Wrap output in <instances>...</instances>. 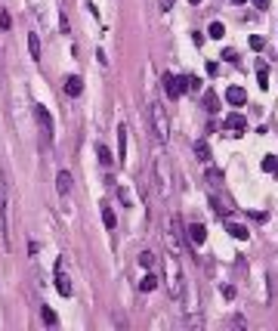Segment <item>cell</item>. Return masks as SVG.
<instances>
[{
    "label": "cell",
    "mask_w": 278,
    "mask_h": 331,
    "mask_svg": "<svg viewBox=\"0 0 278 331\" xmlns=\"http://www.w3.org/2000/svg\"><path fill=\"white\" fill-rule=\"evenodd\" d=\"M148 124H152V136L158 146H164L170 140V118H167V109L161 102H152L148 106Z\"/></svg>",
    "instance_id": "1"
},
{
    "label": "cell",
    "mask_w": 278,
    "mask_h": 331,
    "mask_svg": "<svg viewBox=\"0 0 278 331\" xmlns=\"http://www.w3.org/2000/svg\"><path fill=\"white\" fill-rule=\"evenodd\" d=\"M164 282H167V294L173 300H179L185 279H182V269L176 266V254H164Z\"/></svg>",
    "instance_id": "2"
},
{
    "label": "cell",
    "mask_w": 278,
    "mask_h": 331,
    "mask_svg": "<svg viewBox=\"0 0 278 331\" xmlns=\"http://www.w3.org/2000/svg\"><path fill=\"white\" fill-rule=\"evenodd\" d=\"M152 189L158 192L161 198L170 192V161H167L164 155H158L155 164H152Z\"/></svg>",
    "instance_id": "3"
},
{
    "label": "cell",
    "mask_w": 278,
    "mask_h": 331,
    "mask_svg": "<svg viewBox=\"0 0 278 331\" xmlns=\"http://www.w3.org/2000/svg\"><path fill=\"white\" fill-rule=\"evenodd\" d=\"M164 93L170 96V99H179L182 93H185V84H182V77H176V74H164Z\"/></svg>",
    "instance_id": "4"
},
{
    "label": "cell",
    "mask_w": 278,
    "mask_h": 331,
    "mask_svg": "<svg viewBox=\"0 0 278 331\" xmlns=\"http://www.w3.org/2000/svg\"><path fill=\"white\" fill-rule=\"evenodd\" d=\"M34 118H37V127L43 133V140H50V136H53V118H50V111H46L43 106H34Z\"/></svg>",
    "instance_id": "5"
},
{
    "label": "cell",
    "mask_w": 278,
    "mask_h": 331,
    "mask_svg": "<svg viewBox=\"0 0 278 331\" xmlns=\"http://www.w3.org/2000/svg\"><path fill=\"white\" fill-rule=\"evenodd\" d=\"M226 130H229L232 136H244V130H247V118L241 115V111H232V115L226 118Z\"/></svg>",
    "instance_id": "6"
},
{
    "label": "cell",
    "mask_w": 278,
    "mask_h": 331,
    "mask_svg": "<svg viewBox=\"0 0 278 331\" xmlns=\"http://www.w3.org/2000/svg\"><path fill=\"white\" fill-rule=\"evenodd\" d=\"M56 291H59L62 297H71V282H68V276L62 272V266H56Z\"/></svg>",
    "instance_id": "7"
},
{
    "label": "cell",
    "mask_w": 278,
    "mask_h": 331,
    "mask_svg": "<svg viewBox=\"0 0 278 331\" xmlns=\"http://www.w3.org/2000/svg\"><path fill=\"white\" fill-rule=\"evenodd\" d=\"M56 192H59V195H68V192H71V174H68V170H59V174H56Z\"/></svg>",
    "instance_id": "8"
},
{
    "label": "cell",
    "mask_w": 278,
    "mask_h": 331,
    "mask_svg": "<svg viewBox=\"0 0 278 331\" xmlns=\"http://www.w3.org/2000/svg\"><path fill=\"white\" fill-rule=\"evenodd\" d=\"M210 201H213V208H216V214H229V211H232V201H229V198L223 195V192H216V189L210 192Z\"/></svg>",
    "instance_id": "9"
},
{
    "label": "cell",
    "mask_w": 278,
    "mask_h": 331,
    "mask_svg": "<svg viewBox=\"0 0 278 331\" xmlns=\"http://www.w3.org/2000/svg\"><path fill=\"white\" fill-rule=\"evenodd\" d=\"M226 102H229V106H244V102H247V93H244L241 87H229V90H226Z\"/></svg>",
    "instance_id": "10"
},
{
    "label": "cell",
    "mask_w": 278,
    "mask_h": 331,
    "mask_svg": "<svg viewBox=\"0 0 278 331\" xmlns=\"http://www.w3.org/2000/svg\"><path fill=\"white\" fill-rule=\"evenodd\" d=\"M189 242H192V245H204V242H207V229H204L201 223H192V226H189Z\"/></svg>",
    "instance_id": "11"
},
{
    "label": "cell",
    "mask_w": 278,
    "mask_h": 331,
    "mask_svg": "<svg viewBox=\"0 0 278 331\" xmlns=\"http://www.w3.org/2000/svg\"><path fill=\"white\" fill-rule=\"evenodd\" d=\"M65 93H68V96H80V93H84V81H80L77 74L65 77Z\"/></svg>",
    "instance_id": "12"
},
{
    "label": "cell",
    "mask_w": 278,
    "mask_h": 331,
    "mask_svg": "<svg viewBox=\"0 0 278 331\" xmlns=\"http://www.w3.org/2000/svg\"><path fill=\"white\" fill-rule=\"evenodd\" d=\"M226 229H229V235H232V238H238V242H247V235H250V232H247V226L232 223V220L226 223Z\"/></svg>",
    "instance_id": "13"
},
{
    "label": "cell",
    "mask_w": 278,
    "mask_h": 331,
    "mask_svg": "<svg viewBox=\"0 0 278 331\" xmlns=\"http://www.w3.org/2000/svg\"><path fill=\"white\" fill-rule=\"evenodd\" d=\"M158 285H161V276H158V272H145V279L142 282H139V291H155L158 288Z\"/></svg>",
    "instance_id": "14"
},
{
    "label": "cell",
    "mask_w": 278,
    "mask_h": 331,
    "mask_svg": "<svg viewBox=\"0 0 278 331\" xmlns=\"http://www.w3.org/2000/svg\"><path fill=\"white\" fill-rule=\"evenodd\" d=\"M195 155H198V161L210 164V146H207V140H198V143H195Z\"/></svg>",
    "instance_id": "15"
},
{
    "label": "cell",
    "mask_w": 278,
    "mask_h": 331,
    "mask_svg": "<svg viewBox=\"0 0 278 331\" xmlns=\"http://www.w3.org/2000/svg\"><path fill=\"white\" fill-rule=\"evenodd\" d=\"M257 81H260V90H269V68H266V62H257Z\"/></svg>",
    "instance_id": "16"
},
{
    "label": "cell",
    "mask_w": 278,
    "mask_h": 331,
    "mask_svg": "<svg viewBox=\"0 0 278 331\" xmlns=\"http://www.w3.org/2000/svg\"><path fill=\"white\" fill-rule=\"evenodd\" d=\"M118 155H121V161L127 158V127H124V124L118 127Z\"/></svg>",
    "instance_id": "17"
},
{
    "label": "cell",
    "mask_w": 278,
    "mask_h": 331,
    "mask_svg": "<svg viewBox=\"0 0 278 331\" xmlns=\"http://www.w3.org/2000/svg\"><path fill=\"white\" fill-rule=\"evenodd\" d=\"M102 220H105V226H108V229H114V226H118V217H114V211L108 208V201L102 204Z\"/></svg>",
    "instance_id": "18"
},
{
    "label": "cell",
    "mask_w": 278,
    "mask_h": 331,
    "mask_svg": "<svg viewBox=\"0 0 278 331\" xmlns=\"http://www.w3.org/2000/svg\"><path fill=\"white\" fill-rule=\"evenodd\" d=\"M28 50H31V56H34V59H40V37H37V34H28Z\"/></svg>",
    "instance_id": "19"
},
{
    "label": "cell",
    "mask_w": 278,
    "mask_h": 331,
    "mask_svg": "<svg viewBox=\"0 0 278 331\" xmlns=\"http://www.w3.org/2000/svg\"><path fill=\"white\" fill-rule=\"evenodd\" d=\"M96 155H99V161L105 164V167H111V152H108V146H105V143H99V146H96Z\"/></svg>",
    "instance_id": "20"
},
{
    "label": "cell",
    "mask_w": 278,
    "mask_h": 331,
    "mask_svg": "<svg viewBox=\"0 0 278 331\" xmlns=\"http://www.w3.org/2000/svg\"><path fill=\"white\" fill-rule=\"evenodd\" d=\"M204 109H207V111H216V109H219V99H216L213 90H207V93H204Z\"/></svg>",
    "instance_id": "21"
},
{
    "label": "cell",
    "mask_w": 278,
    "mask_h": 331,
    "mask_svg": "<svg viewBox=\"0 0 278 331\" xmlns=\"http://www.w3.org/2000/svg\"><path fill=\"white\" fill-rule=\"evenodd\" d=\"M13 28V16H9V9L0 6V31H9Z\"/></svg>",
    "instance_id": "22"
},
{
    "label": "cell",
    "mask_w": 278,
    "mask_h": 331,
    "mask_svg": "<svg viewBox=\"0 0 278 331\" xmlns=\"http://www.w3.org/2000/svg\"><path fill=\"white\" fill-rule=\"evenodd\" d=\"M263 170H269V174L278 177V158H275V155H266V158H263Z\"/></svg>",
    "instance_id": "23"
},
{
    "label": "cell",
    "mask_w": 278,
    "mask_h": 331,
    "mask_svg": "<svg viewBox=\"0 0 278 331\" xmlns=\"http://www.w3.org/2000/svg\"><path fill=\"white\" fill-rule=\"evenodd\" d=\"M139 266H145V269L155 266V254H152V251H142V254H139Z\"/></svg>",
    "instance_id": "24"
},
{
    "label": "cell",
    "mask_w": 278,
    "mask_h": 331,
    "mask_svg": "<svg viewBox=\"0 0 278 331\" xmlns=\"http://www.w3.org/2000/svg\"><path fill=\"white\" fill-rule=\"evenodd\" d=\"M118 195H121V201L127 204V208H133V195H130V189H127V186H118Z\"/></svg>",
    "instance_id": "25"
},
{
    "label": "cell",
    "mask_w": 278,
    "mask_h": 331,
    "mask_svg": "<svg viewBox=\"0 0 278 331\" xmlns=\"http://www.w3.org/2000/svg\"><path fill=\"white\" fill-rule=\"evenodd\" d=\"M40 319H43V325H56V313L50 310V306H43V310H40Z\"/></svg>",
    "instance_id": "26"
},
{
    "label": "cell",
    "mask_w": 278,
    "mask_h": 331,
    "mask_svg": "<svg viewBox=\"0 0 278 331\" xmlns=\"http://www.w3.org/2000/svg\"><path fill=\"white\" fill-rule=\"evenodd\" d=\"M223 34H226L223 22H213V25H210V37H213V40H219V37H223Z\"/></svg>",
    "instance_id": "27"
},
{
    "label": "cell",
    "mask_w": 278,
    "mask_h": 331,
    "mask_svg": "<svg viewBox=\"0 0 278 331\" xmlns=\"http://www.w3.org/2000/svg\"><path fill=\"white\" fill-rule=\"evenodd\" d=\"M219 291H223V297L235 300V285H223V288H219Z\"/></svg>",
    "instance_id": "28"
},
{
    "label": "cell",
    "mask_w": 278,
    "mask_h": 331,
    "mask_svg": "<svg viewBox=\"0 0 278 331\" xmlns=\"http://www.w3.org/2000/svg\"><path fill=\"white\" fill-rule=\"evenodd\" d=\"M158 9H161V13H170V9H173V0H158Z\"/></svg>",
    "instance_id": "29"
},
{
    "label": "cell",
    "mask_w": 278,
    "mask_h": 331,
    "mask_svg": "<svg viewBox=\"0 0 278 331\" xmlns=\"http://www.w3.org/2000/svg\"><path fill=\"white\" fill-rule=\"evenodd\" d=\"M223 59L226 62H238V53L235 50H223Z\"/></svg>",
    "instance_id": "30"
},
{
    "label": "cell",
    "mask_w": 278,
    "mask_h": 331,
    "mask_svg": "<svg viewBox=\"0 0 278 331\" xmlns=\"http://www.w3.org/2000/svg\"><path fill=\"white\" fill-rule=\"evenodd\" d=\"M250 47L253 50H263V37H260V34H253V37H250Z\"/></svg>",
    "instance_id": "31"
},
{
    "label": "cell",
    "mask_w": 278,
    "mask_h": 331,
    "mask_svg": "<svg viewBox=\"0 0 278 331\" xmlns=\"http://www.w3.org/2000/svg\"><path fill=\"white\" fill-rule=\"evenodd\" d=\"M232 325H235V328H244L247 322H244V316H235V319H232Z\"/></svg>",
    "instance_id": "32"
},
{
    "label": "cell",
    "mask_w": 278,
    "mask_h": 331,
    "mask_svg": "<svg viewBox=\"0 0 278 331\" xmlns=\"http://www.w3.org/2000/svg\"><path fill=\"white\" fill-rule=\"evenodd\" d=\"M253 6L257 9H269V0H253Z\"/></svg>",
    "instance_id": "33"
},
{
    "label": "cell",
    "mask_w": 278,
    "mask_h": 331,
    "mask_svg": "<svg viewBox=\"0 0 278 331\" xmlns=\"http://www.w3.org/2000/svg\"><path fill=\"white\" fill-rule=\"evenodd\" d=\"M232 3H238V6H241V3H247V0H232Z\"/></svg>",
    "instance_id": "34"
},
{
    "label": "cell",
    "mask_w": 278,
    "mask_h": 331,
    "mask_svg": "<svg viewBox=\"0 0 278 331\" xmlns=\"http://www.w3.org/2000/svg\"><path fill=\"white\" fill-rule=\"evenodd\" d=\"M189 3H195V6H198V3H201V0H189Z\"/></svg>",
    "instance_id": "35"
}]
</instances>
